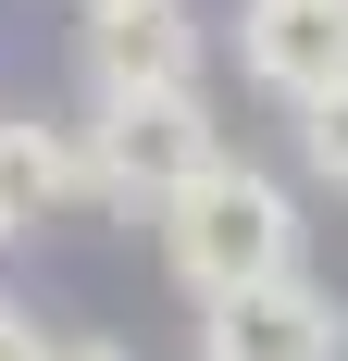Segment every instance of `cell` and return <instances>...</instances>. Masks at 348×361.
I'll return each mask as SVG.
<instances>
[{"label":"cell","mask_w":348,"mask_h":361,"mask_svg":"<svg viewBox=\"0 0 348 361\" xmlns=\"http://www.w3.org/2000/svg\"><path fill=\"white\" fill-rule=\"evenodd\" d=\"M162 262H174V287L199 299H237V287H274V274H299V187L286 175H261V162H199V175L174 187L162 212Z\"/></svg>","instance_id":"obj_1"},{"label":"cell","mask_w":348,"mask_h":361,"mask_svg":"<svg viewBox=\"0 0 348 361\" xmlns=\"http://www.w3.org/2000/svg\"><path fill=\"white\" fill-rule=\"evenodd\" d=\"M75 149H87V187H100V200H125V212H162L199 162H224L211 100H87Z\"/></svg>","instance_id":"obj_2"},{"label":"cell","mask_w":348,"mask_h":361,"mask_svg":"<svg viewBox=\"0 0 348 361\" xmlns=\"http://www.w3.org/2000/svg\"><path fill=\"white\" fill-rule=\"evenodd\" d=\"M211 37L187 0H125V13H87V100H199Z\"/></svg>","instance_id":"obj_3"},{"label":"cell","mask_w":348,"mask_h":361,"mask_svg":"<svg viewBox=\"0 0 348 361\" xmlns=\"http://www.w3.org/2000/svg\"><path fill=\"white\" fill-rule=\"evenodd\" d=\"M199 361H348V299L311 287V274L237 287L199 312Z\"/></svg>","instance_id":"obj_4"},{"label":"cell","mask_w":348,"mask_h":361,"mask_svg":"<svg viewBox=\"0 0 348 361\" xmlns=\"http://www.w3.org/2000/svg\"><path fill=\"white\" fill-rule=\"evenodd\" d=\"M237 75L311 112L323 87H348V0H237Z\"/></svg>","instance_id":"obj_5"},{"label":"cell","mask_w":348,"mask_h":361,"mask_svg":"<svg viewBox=\"0 0 348 361\" xmlns=\"http://www.w3.org/2000/svg\"><path fill=\"white\" fill-rule=\"evenodd\" d=\"M75 200H100V187H87V149H75V125H25V112H0V237H37V224H63Z\"/></svg>","instance_id":"obj_6"},{"label":"cell","mask_w":348,"mask_h":361,"mask_svg":"<svg viewBox=\"0 0 348 361\" xmlns=\"http://www.w3.org/2000/svg\"><path fill=\"white\" fill-rule=\"evenodd\" d=\"M299 162H311V187L348 200V87H323V100L299 112Z\"/></svg>","instance_id":"obj_7"},{"label":"cell","mask_w":348,"mask_h":361,"mask_svg":"<svg viewBox=\"0 0 348 361\" xmlns=\"http://www.w3.org/2000/svg\"><path fill=\"white\" fill-rule=\"evenodd\" d=\"M0 361H50V324H37L25 299H0Z\"/></svg>","instance_id":"obj_8"},{"label":"cell","mask_w":348,"mask_h":361,"mask_svg":"<svg viewBox=\"0 0 348 361\" xmlns=\"http://www.w3.org/2000/svg\"><path fill=\"white\" fill-rule=\"evenodd\" d=\"M50 361H137V349H112V336H50Z\"/></svg>","instance_id":"obj_9"},{"label":"cell","mask_w":348,"mask_h":361,"mask_svg":"<svg viewBox=\"0 0 348 361\" xmlns=\"http://www.w3.org/2000/svg\"><path fill=\"white\" fill-rule=\"evenodd\" d=\"M87 13H125V0H87Z\"/></svg>","instance_id":"obj_10"}]
</instances>
